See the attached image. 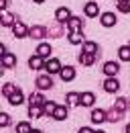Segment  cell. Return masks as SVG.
Masks as SVG:
<instances>
[{"label":"cell","mask_w":130,"mask_h":133,"mask_svg":"<svg viewBox=\"0 0 130 133\" xmlns=\"http://www.w3.org/2000/svg\"><path fill=\"white\" fill-rule=\"evenodd\" d=\"M31 133H43V131H41V129H32Z\"/></svg>","instance_id":"38"},{"label":"cell","mask_w":130,"mask_h":133,"mask_svg":"<svg viewBox=\"0 0 130 133\" xmlns=\"http://www.w3.org/2000/svg\"><path fill=\"white\" fill-rule=\"evenodd\" d=\"M16 90H18V86H14V84H10V82H6L4 86H2V94L8 98V96H12Z\"/></svg>","instance_id":"27"},{"label":"cell","mask_w":130,"mask_h":133,"mask_svg":"<svg viewBox=\"0 0 130 133\" xmlns=\"http://www.w3.org/2000/svg\"><path fill=\"white\" fill-rule=\"evenodd\" d=\"M61 70H63V66H61V62H59L57 57H49V59H45V74L53 76V74H59Z\"/></svg>","instance_id":"1"},{"label":"cell","mask_w":130,"mask_h":133,"mask_svg":"<svg viewBox=\"0 0 130 133\" xmlns=\"http://www.w3.org/2000/svg\"><path fill=\"white\" fill-rule=\"evenodd\" d=\"M83 21H81L79 17H71L69 21H67V31L71 33V31H83Z\"/></svg>","instance_id":"11"},{"label":"cell","mask_w":130,"mask_h":133,"mask_svg":"<svg viewBox=\"0 0 130 133\" xmlns=\"http://www.w3.org/2000/svg\"><path fill=\"white\" fill-rule=\"evenodd\" d=\"M128 45H130V43H128Z\"/></svg>","instance_id":"41"},{"label":"cell","mask_w":130,"mask_h":133,"mask_svg":"<svg viewBox=\"0 0 130 133\" xmlns=\"http://www.w3.org/2000/svg\"><path fill=\"white\" fill-rule=\"evenodd\" d=\"M67 113H69V107H67V104H57L53 119H55V121H65V119H67Z\"/></svg>","instance_id":"17"},{"label":"cell","mask_w":130,"mask_h":133,"mask_svg":"<svg viewBox=\"0 0 130 133\" xmlns=\"http://www.w3.org/2000/svg\"><path fill=\"white\" fill-rule=\"evenodd\" d=\"M45 102H47V100H45V96L41 94V90H39V92H32L31 96H29V104H37V107H45Z\"/></svg>","instance_id":"22"},{"label":"cell","mask_w":130,"mask_h":133,"mask_svg":"<svg viewBox=\"0 0 130 133\" xmlns=\"http://www.w3.org/2000/svg\"><path fill=\"white\" fill-rule=\"evenodd\" d=\"M32 2H35V4H43L45 0H32Z\"/></svg>","instance_id":"37"},{"label":"cell","mask_w":130,"mask_h":133,"mask_svg":"<svg viewBox=\"0 0 130 133\" xmlns=\"http://www.w3.org/2000/svg\"><path fill=\"white\" fill-rule=\"evenodd\" d=\"M59 76H61L63 82H71V80H75V68H73V66H65L63 70L59 72Z\"/></svg>","instance_id":"15"},{"label":"cell","mask_w":130,"mask_h":133,"mask_svg":"<svg viewBox=\"0 0 130 133\" xmlns=\"http://www.w3.org/2000/svg\"><path fill=\"white\" fill-rule=\"evenodd\" d=\"M116 8L120 12H124V15H128L130 12V0H116Z\"/></svg>","instance_id":"29"},{"label":"cell","mask_w":130,"mask_h":133,"mask_svg":"<svg viewBox=\"0 0 130 133\" xmlns=\"http://www.w3.org/2000/svg\"><path fill=\"white\" fill-rule=\"evenodd\" d=\"M35 86H37L41 92H45V90H51V88H53V78H51L49 74H41V76L35 80Z\"/></svg>","instance_id":"2"},{"label":"cell","mask_w":130,"mask_h":133,"mask_svg":"<svg viewBox=\"0 0 130 133\" xmlns=\"http://www.w3.org/2000/svg\"><path fill=\"white\" fill-rule=\"evenodd\" d=\"M83 12H85V17H90V18L98 17V15H100V4H98L96 0L85 2V4H83Z\"/></svg>","instance_id":"6"},{"label":"cell","mask_w":130,"mask_h":133,"mask_svg":"<svg viewBox=\"0 0 130 133\" xmlns=\"http://www.w3.org/2000/svg\"><path fill=\"white\" fill-rule=\"evenodd\" d=\"M65 104H67V107H79L81 104V94L79 92H67Z\"/></svg>","instance_id":"16"},{"label":"cell","mask_w":130,"mask_h":133,"mask_svg":"<svg viewBox=\"0 0 130 133\" xmlns=\"http://www.w3.org/2000/svg\"><path fill=\"white\" fill-rule=\"evenodd\" d=\"M96 94L94 92H81V107H94Z\"/></svg>","instance_id":"23"},{"label":"cell","mask_w":130,"mask_h":133,"mask_svg":"<svg viewBox=\"0 0 130 133\" xmlns=\"http://www.w3.org/2000/svg\"><path fill=\"white\" fill-rule=\"evenodd\" d=\"M90 121H92L94 125H100V123L108 121V111H104V109H94V111H92V117H90Z\"/></svg>","instance_id":"5"},{"label":"cell","mask_w":130,"mask_h":133,"mask_svg":"<svg viewBox=\"0 0 130 133\" xmlns=\"http://www.w3.org/2000/svg\"><path fill=\"white\" fill-rule=\"evenodd\" d=\"M67 39H69L71 45H83V43H85L83 31H71V33H67Z\"/></svg>","instance_id":"13"},{"label":"cell","mask_w":130,"mask_h":133,"mask_svg":"<svg viewBox=\"0 0 130 133\" xmlns=\"http://www.w3.org/2000/svg\"><path fill=\"white\" fill-rule=\"evenodd\" d=\"M126 133H130V123H128V125H126Z\"/></svg>","instance_id":"39"},{"label":"cell","mask_w":130,"mask_h":133,"mask_svg":"<svg viewBox=\"0 0 130 133\" xmlns=\"http://www.w3.org/2000/svg\"><path fill=\"white\" fill-rule=\"evenodd\" d=\"M79 133H96V131H94L92 127H81V129H79Z\"/></svg>","instance_id":"35"},{"label":"cell","mask_w":130,"mask_h":133,"mask_svg":"<svg viewBox=\"0 0 130 133\" xmlns=\"http://www.w3.org/2000/svg\"><path fill=\"white\" fill-rule=\"evenodd\" d=\"M118 57L120 62H130V45H122L118 49Z\"/></svg>","instance_id":"26"},{"label":"cell","mask_w":130,"mask_h":133,"mask_svg":"<svg viewBox=\"0 0 130 133\" xmlns=\"http://www.w3.org/2000/svg\"><path fill=\"white\" fill-rule=\"evenodd\" d=\"M43 109H45V115H49L51 119H53V115H55V109H57V102H53V100H47Z\"/></svg>","instance_id":"31"},{"label":"cell","mask_w":130,"mask_h":133,"mask_svg":"<svg viewBox=\"0 0 130 133\" xmlns=\"http://www.w3.org/2000/svg\"><path fill=\"white\" fill-rule=\"evenodd\" d=\"M25 102V94H22V90L18 88L12 96H8V104H12V107H20Z\"/></svg>","instance_id":"21"},{"label":"cell","mask_w":130,"mask_h":133,"mask_svg":"<svg viewBox=\"0 0 130 133\" xmlns=\"http://www.w3.org/2000/svg\"><path fill=\"white\" fill-rule=\"evenodd\" d=\"M35 53H37V55H41L43 59H49V57H51V53H53V47H51L49 43H39V45H37V49H35Z\"/></svg>","instance_id":"10"},{"label":"cell","mask_w":130,"mask_h":133,"mask_svg":"<svg viewBox=\"0 0 130 133\" xmlns=\"http://www.w3.org/2000/svg\"><path fill=\"white\" fill-rule=\"evenodd\" d=\"M114 109L116 111H120V113H126V109H128V100L126 98H116V102H114Z\"/></svg>","instance_id":"28"},{"label":"cell","mask_w":130,"mask_h":133,"mask_svg":"<svg viewBox=\"0 0 130 133\" xmlns=\"http://www.w3.org/2000/svg\"><path fill=\"white\" fill-rule=\"evenodd\" d=\"M16 23H18V21H16L14 15H10V12H2V17H0V25H2V27H14Z\"/></svg>","instance_id":"19"},{"label":"cell","mask_w":130,"mask_h":133,"mask_svg":"<svg viewBox=\"0 0 130 133\" xmlns=\"http://www.w3.org/2000/svg\"><path fill=\"white\" fill-rule=\"evenodd\" d=\"M31 131H32V127H31L29 121H20L16 125V133H31Z\"/></svg>","instance_id":"32"},{"label":"cell","mask_w":130,"mask_h":133,"mask_svg":"<svg viewBox=\"0 0 130 133\" xmlns=\"http://www.w3.org/2000/svg\"><path fill=\"white\" fill-rule=\"evenodd\" d=\"M29 68H31V70H45V59L35 53V55L29 57Z\"/></svg>","instance_id":"14"},{"label":"cell","mask_w":130,"mask_h":133,"mask_svg":"<svg viewBox=\"0 0 130 133\" xmlns=\"http://www.w3.org/2000/svg\"><path fill=\"white\" fill-rule=\"evenodd\" d=\"M45 115V109L43 107H37V104H29V117L31 119H39V117Z\"/></svg>","instance_id":"24"},{"label":"cell","mask_w":130,"mask_h":133,"mask_svg":"<svg viewBox=\"0 0 130 133\" xmlns=\"http://www.w3.org/2000/svg\"><path fill=\"white\" fill-rule=\"evenodd\" d=\"M96 59H98V55H94V53H79L77 55V62L81 66H94Z\"/></svg>","instance_id":"18"},{"label":"cell","mask_w":130,"mask_h":133,"mask_svg":"<svg viewBox=\"0 0 130 133\" xmlns=\"http://www.w3.org/2000/svg\"><path fill=\"white\" fill-rule=\"evenodd\" d=\"M96 133H106V131H100V129H98V131H96Z\"/></svg>","instance_id":"40"},{"label":"cell","mask_w":130,"mask_h":133,"mask_svg":"<svg viewBox=\"0 0 130 133\" xmlns=\"http://www.w3.org/2000/svg\"><path fill=\"white\" fill-rule=\"evenodd\" d=\"M104 90H106L108 94H114V92L120 90V82H118L116 78H106V80H104Z\"/></svg>","instance_id":"9"},{"label":"cell","mask_w":130,"mask_h":133,"mask_svg":"<svg viewBox=\"0 0 130 133\" xmlns=\"http://www.w3.org/2000/svg\"><path fill=\"white\" fill-rule=\"evenodd\" d=\"M102 70H104L106 78H116V74L120 72V64H118V62H106Z\"/></svg>","instance_id":"4"},{"label":"cell","mask_w":130,"mask_h":133,"mask_svg":"<svg viewBox=\"0 0 130 133\" xmlns=\"http://www.w3.org/2000/svg\"><path fill=\"white\" fill-rule=\"evenodd\" d=\"M29 31H31V29H29L25 23H20V21L12 27V33H14L16 39H25V37H29Z\"/></svg>","instance_id":"8"},{"label":"cell","mask_w":130,"mask_h":133,"mask_svg":"<svg viewBox=\"0 0 130 133\" xmlns=\"http://www.w3.org/2000/svg\"><path fill=\"white\" fill-rule=\"evenodd\" d=\"M6 53H8V49H6V45L2 43V45H0V57H2V55H6Z\"/></svg>","instance_id":"36"},{"label":"cell","mask_w":130,"mask_h":133,"mask_svg":"<svg viewBox=\"0 0 130 133\" xmlns=\"http://www.w3.org/2000/svg\"><path fill=\"white\" fill-rule=\"evenodd\" d=\"M10 125V115L8 113H0V127H8Z\"/></svg>","instance_id":"33"},{"label":"cell","mask_w":130,"mask_h":133,"mask_svg":"<svg viewBox=\"0 0 130 133\" xmlns=\"http://www.w3.org/2000/svg\"><path fill=\"white\" fill-rule=\"evenodd\" d=\"M100 23H102V27L110 29V27H114V25L118 23V18H116L114 12H102V15H100Z\"/></svg>","instance_id":"7"},{"label":"cell","mask_w":130,"mask_h":133,"mask_svg":"<svg viewBox=\"0 0 130 133\" xmlns=\"http://www.w3.org/2000/svg\"><path fill=\"white\" fill-rule=\"evenodd\" d=\"M47 33H49V31L45 29V27H41V25H32L31 31H29V35H31L32 39H45Z\"/></svg>","instance_id":"12"},{"label":"cell","mask_w":130,"mask_h":133,"mask_svg":"<svg viewBox=\"0 0 130 133\" xmlns=\"http://www.w3.org/2000/svg\"><path fill=\"white\" fill-rule=\"evenodd\" d=\"M98 51H100V47H98L96 41H85V43L81 45V53H94V55H100Z\"/></svg>","instance_id":"20"},{"label":"cell","mask_w":130,"mask_h":133,"mask_svg":"<svg viewBox=\"0 0 130 133\" xmlns=\"http://www.w3.org/2000/svg\"><path fill=\"white\" fill-rule=\"evenodd\" d=\"M122 115H124V113H120V111H116V109H110V111H108V121H110V123H118V121H120V119H122Z\"/></svg>","instance_id":"30"},{"label":"cell","mask_w":130,"mask_h":133,"mask_svg":"<svg viewBox=\"0 0 130 133\" xmlns=\"http://www.w3.org/2000/svg\"><path fill=\"white\" fill-rule=\"evenodd\" d=\"M6 6H8V0H0V8H2V12H6Z\"/></svg>","instance_id":"34"},{"label":"cell","mask_w":130,"mask_h":133,"mask_svg":"<svg viewBox=\"0 0 130 133\" xmlns=\"http://www.w3.org/2000/svg\"><path fill=\"white\" fill-rule=\"evenodd\" d=\"M2 66L6 68H14L16 66V55L14 53H6V55H2Z\"/></svg>","instance_id":"25"},{"label":"cell","mask_w":130,"mask_h":133,"mask_svg":"<svg viewBox=\"0 0 130 133\" xmlns=\"http://www.w3.org/2000/svg\"><path fill=\"white\" fill-rule=\"evenodd\" d=\"M71 17H73V15H71V8H67V6H61V8L55 10V21H57V23L67 25V21H69Z\"/></svg>","instance_id":"3"}]
</instances>
